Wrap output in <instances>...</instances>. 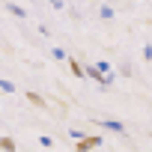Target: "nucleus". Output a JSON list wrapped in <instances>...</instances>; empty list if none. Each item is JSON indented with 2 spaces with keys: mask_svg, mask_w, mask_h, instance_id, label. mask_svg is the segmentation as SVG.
<instances>
[{
  "mask_svg": "<svg viewBox=\"0 0 152 152\" xmlns=\"http://www.w3.org/2000/svg\"><path fill=\"white\" fill-rule=\"evenodd\" d=\"M84 78H90L93 84H99L102 90H107V87H113L116 75H107V78H104V75H99V72H96V66H84Z\"/></svg>",
  "mask_w": 152,
  "mask_h": 152,
  "instance_id": "f257e3e1",
  "label": "nucleus"
},
{
  "mask_svg": "<svg viewBox=\"0 0 152 152\" xmlns=\"http://www.w3.org/2000/svg\"><path fill=\"white\" fill-rule=\"evenodd\" d=\"M104 143V137H96V134H87V137H81L78 143H75V149L72 152H90V149H99Z\"/></svg>",
  "mask_w": 152,
  "mask_h": 152,
  "instance_id": "f03ea898",
  "label": "nucleus"
},
{
  "mask_svg": "<svg viewBox=\"0 0 152 152\" xmlns=\"http://www.w3.org/2000/svg\"><path fill=\"white\" fill-rule=\"evenodd\" d=\"M96 125L104 128V131H113V134H119V137H128V128H125L119 119H96Z\"/></svg>",
  "mask_w": 152,
  "mask_h": 152,
  "instance_id": "7ed1b4c3",
  "label": "nucleus"
},
{
  "mask_svg": "<svg viewBox=\"0 0 152 152\" xmlns=\"http://www.w3.org/2000/svg\"><path fill=\"white\" fill-rule=\"evenodd\" d=\"M6 12H9V15H15L18 21H21V18H27V9H24V6H18V3H6Z\"/></svg>",
  "mask_w": 152,
  "mask_h": 152,
  "instance_id": "20e7f679",
  "label": "nucleus"
},
{
  "mask_svg": "<svg viewBox=\"0 0 152 152\" xmlns=\"http://www.w3.org/2000/svg\"><path fill=\"white\" fill-rule=\"evenodd\" d=\"M66 63H69V72H72V75H75V78H84V66H81V63H78V60H72V57H69V60H66Z\"/></svg>",
  "mask_w": 152,
  "mask_h": 152,
  "instance_id": "39448f33",
  "label": "nucleus"
},
{
  "mask_svg": "<svg viewBox=\"0 0 152 152\" xmlns=\"http://www.w3.org/2000/svg\"><path fill=\"white\" fill-rule=\"evenodd\" d=\"M0 93L12 96V93H18V84H12V81H6V78H0Z\"/></svg>",
  "mask_w": 152,
  "mask_h": 152,
  "instance_id": "423d86ee",
  "label": "nucleus"
},
{
  "mask_svg": "<svg viewBox=\"0 0 152 152\" xmlns=\"http://www.w3.org/2000/svg\"><path fill=\"white\" fill-rule=\"evenodd\" d=\"M51 60H60V63H66V60H69V54H66V48H60V45H54V48H51Z\"/></svg>",
  "mask_w": 152,
  "mask_h": 152,
  "instance_id": "0eeeda50",
  "label": "nucleus"
},
{
  "mask_svg": "<svg viewBox=\"0 0 152 152\" xmlns=\"http://www.w3.org/2000/svg\"><path fill=\"white\" fill-rule=\"evenodd\" d=\"M24 96H27V102H30V104H36V107H45V99H42L39 93H33V90H27Z\"/></svg>",
  "mask_w": 152,
  "mask_h": 152,
  "instance_id": "6e6552de",
  "label": "nucleus"
},
{
  "mask_svg": "<svg viewBox=\"0 0 152 152\" xmlns=\"http://www.w3.org/2000/svg\"><path fill=\"white\" fill-rule=\"evenodd\" d=\"M18 146H15V140L12 137H0V152H15Z\"/></svg>",
  "mask_w": 152,
  "mask_h": 152,
  "instance_id": "1a4fd4ad",
  "label": "nucleus"
},
{
  "mask_svg": "<svg viewBox=\"0 0 152 152\" xmlns=\"http://www.w3.org/2000/svg\"><path fill=\"white\" fill-rule=\"evenodd\" d=\"M99 15H102L104 21H110V18H113V9H110V6H99Z\"/></svg>",
  "mask_w": 152,
  "mask_h": 152,
  "instance_id": "9d476101",
  "label": "nucleus"
},
{
  "mask_svg": "<svg viewBox=\"0 0 152 152\" xmlns=\"http://www.w3.org/2000/svg\"><path fill=\"white\" fill-rule=\"evenodd\" d=\"M69 137H72L75 143H78V140H81V137H87V134H84L81 128H69Z\"/></svg>",
  "mask_w": 152,
  "mask_h": 152,
  "instance_id": "9b49d317",
  "label": "nucleus"
},
{
  "mask_svg": "<svg viewBox=\"0 0 152 152\" xmlns=\"http://www.w3.org/2000/svg\"><path fill=\"white\" fill-rule=\"evenodd\" d=\"M39 143H42L45 149H54V137H45V134H42V137H39Z\"/></svg>",
  "mask_w": 152,
  "mask_h": 152,
  "instance_id": "f8f14e48",
  "label": "nucleus"
},
{
  "mask_svg": "<svg viewBox=\"0 0 152 152\" xmlns=\"http://www.w3.org/2000/svg\"><path fill=\"white\" fill-rule=\"evenodd\" d=\"M149 60H152V48H149V45H143V63H149Z\"/></svg>",
  "mask_w": 152,
  "mask_h": 152,
  "instance_id": "ddd939ff",
  "label": "nucleus"
},
{
  "mask_svg": "<svg viewBox=\"0 0 152 152\" xmlns=\"http://www.w3.org/2000/svg\"><path fill=\"white\" fill-rule=\"evenodd\" d=\"M48 3H51V6H54V3H57V0H48Z\"/></svg>",
  "mask_w": 152,
  "mask_h": 152,
  "instance_id": "4468645a",
  "label": "nucleus"
}]
</instances>
